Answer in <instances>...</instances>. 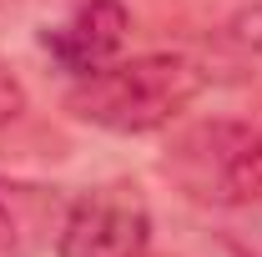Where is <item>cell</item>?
<instances>
[{"mask_svg":"<svg viewBox=\"0 0 262 257\" xmlns=\"http://www.w3.org/2000/svg\"><path fill=\"white\" fill-rule=\"evenodd\" d=\"M202 66L182 51H151V56H131V61H111L76 76L71 86V116L86 126L116 131V136H146V131L171 126L196 96H202Z\"/></svg>","mask_w":262,"mask_h":257,"instance_id":"obj_1","label":"cell"},{"mask_svg":"<svg viewBox=\"0 0 262 257\" xmlns=\"http://www.w3.org/2000/svg\"><path fill=\"white\" fill-rule=\"evenodd\" d=\"M162 172L196 207H257L262 202V126L207 116L171 136Z\"/></svg>","mask_w":262,"mask_h":257,"instance_id":"obj_2","label":"cell"},{"mask_svg":"<svg viewBox=\"0 0 262 257\" xmlns=\"http://www.w3.org/2000/svg\"><path fill=\"white\" fill-rule=\"evenodd\" d=\"M146 242H151V212L131 182L86 187L61 212V232H56L61 257H141Z\"/></svg>","mask_w":262,"mask_h":257,"instance_id":"obj_3","label":"cell"},{"mask_svg":"<svg viewBox=\"0 0 262 257\" xmlns=\"http://www.w3.org/2000/svg\"><path fill=\"white\" fill-rule=\"evenodd\" d=\"M126 31H131V15L121 0H81L71 5L56 26H46V51L51 61L71 71V76H91L101 66H111L126 46Z\"/></svg>","mask_w":262,"mask_h":257,"instance_id":"obj_4","label":"cell"},{"mask_svg":"<svg viewBox=\"0 0 262 257\" xmlns=\"http://www.w3.org/2000/svg\"><path fill=\"white\" fill-rule=\"evenodd\" d=\"M46 232H61V197L51 187L0 177V257L35 252Z\"/></svg>","mask_w":262,"mask_h":257,"instance_id":"obj_5","label":"cell"},{"mask_svg":"<svg viewBox=\"0 0 262 257\" xmlns=\"http://www.w3.org/2000/svg\"><path fill=\"white\" fill-rule=\"evenodd\" d=\"M20 111H26V86L15 81V71L0 61V131L10 126V121H20Z\"/></svg>","mask_w":262,"mask_h":257,"instance_id":"obj_6","label":"cell"}]
</instances>
